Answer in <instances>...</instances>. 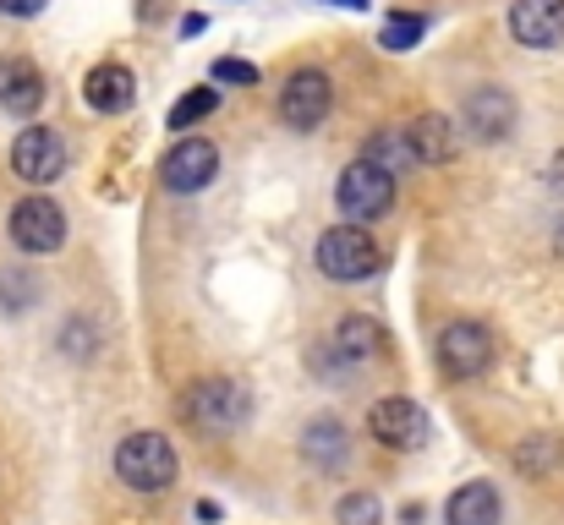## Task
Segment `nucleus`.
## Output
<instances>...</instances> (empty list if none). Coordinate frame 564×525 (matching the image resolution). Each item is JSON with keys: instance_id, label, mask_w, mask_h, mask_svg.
<instances>
[{"instance_id": "nucleus-1", "label": "nucleus", "mask_w": 564, "mask_h": 525, "mask_svg": "<svg viewBox=\"0 0 564 525\" xmlns=\"http://www.w3.org/2000/svg\"><path fill=\"white\" fill-rule=\"evenodd\" d=\"M176 471H182V460H176L171 438H160V433H132L116 449V477L132 493H165L176 482Z\"/></svg>"}, {"instance_id": "nucleus-2", "label": "nucleus", "mask_w": 564, "mask_h": 525, "mask_svg": "<svg viewBox=\"0 0 564 525\" xmlns=\"http://www.w3.org/2000/svg\"><path fill=\"white\" fill-rule=\"evenodd\" d=\"M318 269L340 285H357V280H373L378 274V247L368 236V225H335L318 236Z\"/></svg>"}, {"instance_id": "nucleus-3", "label": "nucleus", "mask_w": 564, "mask_h": 525, "mask_svg": "<svg viewBox=\"0 0 564 525\" xmlns=\"http://www.w3.org/2000/svg\"><path fill=\"white\" fill-rule=\"evenodd\" d=\"M335 203H340V214L351 225H373L394 203V175L378 171L373 160H351L346 175H340V186H335Z\"/></svg>"}, {"instance_id": "nucleus-4", "label": "nucleus", "mask_w": 564, "mask_h": 525, "mask_svg": "<svg viewBox=\"0 0 564 525\" xmlns=\"http://www.w3.org/2000/svg\"><path fill=\"white\" fill-rule=\"evenodd\" d=\"M247 411H252V400L230 378H208V383H197L187 394V422L203 427V433H230V427L247 422Z\"/></svg>"}, {"instance_id": "nucleus-5", "label": "nucleus", "mask_w": 564, "mask_h": 525, "mask_svg": "<svg viewBox=\"0 0 564 525\" xmlns=\"http://www.w3.org/2000/svg\"><path fill=\"white\" fill-rule=\"evenodd\" d=\"M11 171L22 175L28 186L61 181V175H66V143H61V132H50V127L17 132V143H11Z\"/></svg>"}, {"instance_id": "nucleus-6", "label": "nucleus", "mask_w": 564, "mask_h": 525, "mask_svg": "<svg viewBox=\"0 0 564 525\" xmlns=\"http://www.w3.org/2000/svg\"><path fill=\"white\" fill-rule=\"evenodd\" d=\"M460 132L466 138H477V143H499V138H510L516 132V99L505 94V88H471L466 94V105H460Z\"/></svg>"}, {"instance_id": "nucleus-7", "label": "nucleus", "mask_w": 564, "mask_h": 525, "mask_svg": "<svg viewBox=\"0 0 564 525\" xmlns=\"http://www.w3.org/2000/svg\"><path fill=\"white\" fill-rule=\"evenodd\" d=\"M11 241H17L22 252H55V247L66 241V214H61V203H50V197H22V203L11 208Z\"/></svg>"}, {"instance_id": "nucleus-8", "label": "nucleus", "mask_w": 564, "mask_h": 525, "mask_svg": "<svg viewBox=\"0 0 564 525\" xmlns=\"http://www.w3.org/2000/svg\"><path fill=\"white\" fill-rule=\"evenodd\" d=\"M494 361V335L482 324H449L438 335V367L449 378H482Z\"/></svg>"}, {"instance_id": "nucleus-9", "label": "nucleus", "mask_w": 564, "mask_h": 525, "mask_svg": "<svg viewBox=\"0 0 564 525\" xmlns=\"http://www.w3.org/2000/svg\"><path fill=\"white\" fill-rule=\"evenodd\" d=\"M368 433H373L383 449L405 455V449H422L427 444V416L411 400H378L373 411H368Z\"/></svg>"}, {"instance_id": "nucleus-10", "label": "nucleus", "mask_w": 564, "mask_h": 525, "mask_svg": "<svg viewBox=\"0 0 564 525\" xmlns=\"http://www.w3.org/2000/svg\"><path fill=\"white\" fill-rule=\"evenodd\" d=\"M329 99H335V94H329V77L307 66V72H296V77L280 88V116H285L291 132H313V127L329 116Z\"/></svg>"}, {"instance_id": "nucleus-11", "label": "nucleus", "mask_w": 564, "mask_h": 525, "mask_svg": "<svg viewBox=\"0 0 564 525\" xmlns=\"http://www.w3.org/2000/svg\"><path fill=\"white\" fill-rule=\"evenodd\" d=\"M219 175V149L208 143V138H187V143H176L171 154H165V165H160V181L171 186V192H203L208 181Z\"/></svg>"}, {"instance_id": "nucleus-12", "label": "nucleus", "mask_w": 564, "mask_h": 525, "mask_svg": "<svg viewBox=\"0 0 564 525\" xmlns=\"http://www.w3.org/2000/svg\"><path fill=\"white\" fill-rule=\"evenodd\" d=\"M510 33L527 50H554V44H564V0H516L510 6Z\"/></svg>"}, {"instance_id": "nucleus-13", "label": "nucleus", "mask_w": 564, "mask_h": 525, "mask_svg": "<svg viewBox=\"0 0 564 525\" xmlns=\"http://www.w3.org/2000/svg\"><path fill=\"white\" fill-rule=\"evenodd\" d=\"M39 105H44V72L33 61H17V55L0 61V110L17 116V121H28Z\"/></svg>"}, {"instance_id": "nucleus-14", "label": "nucleus", "mask_w": 564, "mask_h": 525, "mask_svg": "<svg viewBox=\"0 0 564 525\" xmlns=\"http://www.w3.org/2000/svg\"><path fill=\"white\" fill-rule=\"evenodd\" d=\"M405 143H411V160L416 165H449L460 154V132L449 116H416L405 127Z\"/></svg>"}, {"instance_id": "nucleus-15", "label": "nucleus", "mask_w": 564, "mask_h": 525, "mask_svg": "<svg viewBox=\"0 0 564 525\" xmlns=\"http://www.w3.org/2000/svg\"><path fill=\"white\" fill-rule=\"evenodd\" d=\"M83 99H88V110H99V116H121V110H132V99H138V77H132L127 66H94L88 83H83Z\"/></svg>"}, {"instance_id": "nucleus-16", "label": "nucleus", "mask_w": 564, "mask_h": 525, "mask_svg": "<svg viewBox=\"0 0 564 525\" xmlns=\"http://www.w3.org/2000/svg\"><path fill=\"white\" fill-rule=\"evenodd\" d=\"M444 521H449V525H499V521H505L499 488H494V482H466L460 493H449Z\"/></svg>"}, {"instance_id": "nucleus-17", "label": "nucleus", "mask_w": 564, "mask_h": 525, "mask_svg": "<svg viewBox=\"0 0 564 525\" xmlns=\"http://www.w3.org/2000/svg\"><path fill=\"white\" fill-rule=\"evenodd\" d=\"M302 455H307L318 471H335V466H346V455H351V444H346V427H340V422H329V416L307 422V433H302Z\"/></svg>"}, {"instance_id": "nucleus-18", "label": "nucleus", "mask_w": 564, "mask_h": 525, "mask_svg": "<svg viewBox=\"0 0 564 525\" xmlns=\"http://www.w3.org/2000/svg\"><path fill=\"white\" fill-rule=\"evenodd\" d=\"M378 324H368V318H346L340 329H335V356L340 361H351V367H362V361H373L378 356Z\"/></svg>"}, {"instance_id": "nucleus-19", "label": "nucleus", "mask_w": 564, "mask_h": 525, "mask_svg": "<svg viewBox=\"0 0 564 525\" xmlns=\"http://www.w3.org/2000/svg\"><path fill=\"white\" fill-rule=\"evenodd\" d=\"M362 160H373L378 171H389V175H400L405 165H416V160H411V143H405V132H378V138H368Z\"/></svg>"}, {"instance_id": "nucleus-20", "label": "nucleus", "mask_w": 564, "mask_h": 525, "mask_svg": "<svg viewBox=\"0 0 564 525\" xmlns=\"http://www.w3.org/2000/svg\"><path fill=\"white\" fill-rule=\"evenodd\" d=\"M219 110V88H192L187 99L171 110V132H187V127H197V121H208Z\"/></svg>"}, {"instance_id": "nucleus-21", "label": "nucleus", "mask_w": 564, "mask_h": 525, "mask_svg": "<svg viewBox=\"0 0 564 525\" xmlns=\"http://www.w3.org/2000/svg\"><path fill=\"white\" fill-rule=\"evenodd\" d=\"M335 525H383V504L373 493H346L335 504Z\"/></svg>"}, {"instance_id": "nucleus-22", "label": "nucleus", "mask_w": 564, "mask_h": 525, "mask_svg": "<svg viewBox=\"0 0 564 525\" xmlns=\"http://www.w3.org/2000/svg\"><path fill=\"white\" fill-rule=\"evenodd\" d=\"M383 44H389V50H411V44H422V17H405V11L389 17V22H383Z\"/></svg>"}, {"instance_id": "nucleus-23", "label": "nucleus", "mask_w": 564, "mask_h": 525, "mask_svg": "<svg viewBox=\"0 0 564 525\" xmlns=\"http://www.w3.org/2000/svg\"><path fill=\"white\" fill-rule=\"evenodd\" d=\"M516 460H521V471H532V477H538L543 466H554V460H560V444H554V438H538V444H527Z\"/></svg>"}, {"instance_id": "nucleus-24", "label": "nucleus", "mask_w": 564, "mask_h": 525, "mask_svg": "<svg viewBox=\"0 0 564 525\" xmlns=\"http://www.w3.org/2000/svg\"><path fill=\"white\" fill-rule=\"evenodd\" d=\"M214 83H258V66L252 61H214Z\"/></svg>"}, {"instance_id": "nucleus-25", "label": "nucleus", "mask_w": 564, "mask_h": 525, "mask_svg": "<svg viewBox=\"0 0 564 525\" xmlns=\"http://www.w3.org/2000/svg\"><path fill=\"white\" fill-rule=\"evenodd\" d=\"M0 11H11V17H39L44 0H0Z\"/></svg>"}, {"instance_id": "nucleus-26", "label": "nucleus", "mask_w": 564, "mask_h": 525, "mask_svg": "<svg viewBox=\"0 0 564 525\" xmlns=\"http://www.w3.org/2000/svg\"><path fill=\"white\" fill-rule=\"evenodd\" d=\"M549 181H554V192L564 197V154H554V165H549Z\"/></svg>"}, {"instance_id": "nucleus-27", "label": "nucleus", "mask_w": 564, "mask_h": 525, "mask_svg": "<svg viewBox=\"0 0 564 525\" xmlns=\"http://www.w3.org/2000/svg\"><path fill=\"white\" fill-rule=\"evenodd\" d=\"M335 6H351V11H362V6H368V0H335Z\"/></svg>"}]
</instances>
